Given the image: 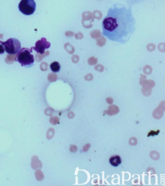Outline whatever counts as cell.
<instances>
[{
    "mask_svg": "<svg viewBox=\"0 0 165 186\" xmlns=\"http://www.w3.org/2000/svg\"><path fill=\"white\" fill-rule=\"evenodd\" d=\"M102 34L110 41L126 44L136 29V21L130 7L115 4L102 21Z\"/></svg>",
    "mask_w": 165,
    "mask_h": 186,
    "instance_id": "cell-1",
    "label": "cell"
},
{
    "mask_svg": "<svg viewBox=\"0 0 165 186\" xmlns=\"http://www.w3.org/2000/svg\"><path fill=\"white\" fill-rule=\"evenodd\" d=\"M32 49L22 48L17 53L15 60L18 62L22 67L31 68L34 65L35 60L32 54Z\"/></svg>",
    "mask_w": 165,
    "mask_h": 186,
    "instance_id": "cell-2",
    "label": "cell"
},
{
    "mask_svg": "<svg viewBox=\"0 0 165 186\" xmlns=\"http://www.w3.org/2000/svg\"><path fill=\"white\" fill-rule=\"evenodd\" d=\"M0 43L4 45L5 50L10 55L17 54L21 48V43L17 39L10 38L6 42L0 41Z\"/></svg>",
    "mask_w": 165,
    "mask_h": 186,
    "instance_id": "cell-3",
    "label": "cell"
},
{
    "mask_svg": "<svg viewBox=\"0 0 165 186\" xmlns=\"http://www.w3.org/2000/svg\"><path fill=\"white\" fill-rule=\"evenodd\" d=\"M36 6L35 0H21L18 4V9L25 15H32L36 11Z\"/></svg>",
    "mask_w": 165,
    "mask_h": 186,
    "instance_id": "cell-4",
    "label": "cell"
},
{
    "mask_svg": "<svg viewBox=\"0 0 165 186\" xmlns=\"http://www.w3.org/2000/svg\"><path fill=\"white\" fill-rule=\"evenodd\" d=\"M50 47V42L47 41L45 38H42L41 39L36 42L35 47H32V49L35 50L36 52L41 54H43L46 49H48Z\"/></svg>",
    "mask_w": 165,
    "mask_h": 186,
    "instance_id": "cell-5",
    "label": "cell"
},
{
    "mask_svg": "<svg viewBox=\"0 0 165 186\" xmlns=\"http://www.w3.org/2000/svg\"><path fill=\"white\" fill-rule=\"evenodd\" d=\"M110 164L113 166L117 167L121 163V159L120 156H113V157L110 158Z\"/></svg>",
    "mask_w": 165,
    "mask_h": 186,
    "instance_id": "cell-6",
    "label": "cell"
},
{
    "mask_svg": "<svg viewBox=\"0 0 165 186\" xmlns=\"http://www.w3.org/2000/svg\"><path fill=\"white\" fill-rule=\"evenodd\" d=\"M50 68L53 72L57 73L59 72L61 69V66L59 63L57 62H53L50 65Z\"/></svg>",
    "mask_w": 165,
    "mask_h": 186,
    "instance_id": "cell-7",
    "label": "cell"
},
{
    "mask_svg": "<svg viewBox=\"0 0 165 186\" xmlns=\"http://www.w3.org/2000/svg\"><path fill=\"white\" fill-rule=\"evenodd\" d=\"M36 177L38 180H42L44 179V175L40 170H38L36 173Z\"/></svg>",
    "mask_w": 165,
    "mask_h": 186,
    "instance_id": "cell-8",
    "label": "cell"
},
{
    "mask_svg": "<svg viewBox=\"0 0 165 186\" xmlns=\"http://www.w3.org/2000/svg\"><path fill=\"white\" fill-rule=\"evenodd\" d=\"M5 48L4 45H2L1 44H0V54H4L5 52Z\"/></svg>",
    "mask_w": 165,
    "mask_h": 186,
    "instance_id": "cell-9",
    "label": "cell"
},
{
    "mask_svg": "<svg viewBox=\"0 0 165 186\" xmlns=\"http://www.w3.org/2000/svg\"><path fill=\"white\" fill-rule=\"evenodd\" d=\"M151 131V133H149L148 134V136H155V135H157V134H158V133H159V130H158V131Z\"/></svg>",
    "mask_w": 165,
    "mask_h": 186,
    "instance_id": "cell-10",
    "label": "cell"
}]
</instances>
